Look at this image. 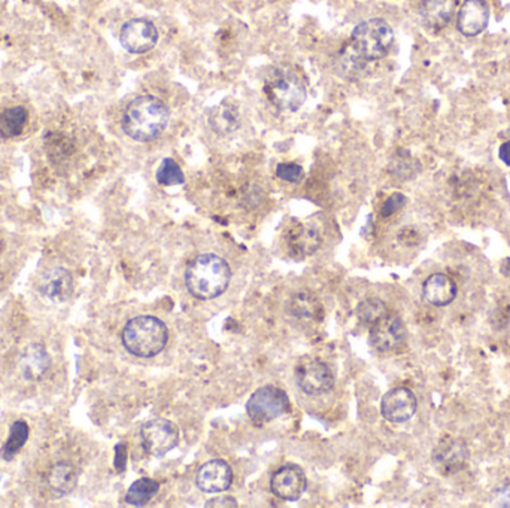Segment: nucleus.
<instances>
[{
  "label": "nucleus",
  "instance_id": "2f4dec72",
  "mask_svg": "<svg viewBox=\"0 0 510 508\" xmlns=\"http://www.w3.org/2000/svg\"><path fill=\"white\" fill-rule=\"evenodd\" d=\"M125 463H127V446L125 443H120L115 446V459H114V467L116 472L123 473L125 470Z\"/></svg>",
  "mask_w": 510,
  "mask_h": 508
},
{
  "label": "nucleus",
  "instance_id": "f03ea898",
  "mask_svg": "<svg viewBox=\"0 0 510 508\" xmlns=\"http://www.w3.org/2000/svg\"><path fill=\"white\" fill-rule=\"evenodd\" d=\"M184 281L193 297L208 302L225 293L232 281V269L223 256L202 254L188 263Z\"/></svg>",
  "mask_w": 510,
  "mask_h": 508
},
{
  "label": "nucleus",
  "instance_id": "5701e85b",
  "mask_svg": "<svg viewBox=\"0 0 510 508\" xmlns=\"http://www.w3.org/2000/svg\"><path fill=\"white\" fill-rule=\"evenodd\" d=\"M27 120H29V114L23 106L4 109L0 112V137L13 139L20 136L27 125Z\"/></svg>",
  "mask_w": 510,
  "mask_h": 508
},
{
  "label": "nucleus",
  "instance_id": "393cba45",
  "mask_svg": "<svg viewBox=\"0 0 510 508\" xmlns=\"http://www.w3.org/2000/svg\"><path fill=\"white\" fill-rule=\"evenodd\" d=\"M158 491H160V483L157 480L142 477L130 486L125 493V503L133 507H144L157 495Z\"/></svg>",
  "mask_w": 510,
  "mask_h": 508
},
{
  "label": "nucleus",
  "instance_id": "412c9836",
  "mask_svg": "<svg viewBox=\"0 0 510 508\" xmlns=\"http://www.w3.org/2000/svg\"><path fill=\"white\" fill-rule=\"evenodd\" d=\"M208 123L209 127L220 136H227L236 132L237 128L241 127V115L236 105L230 100L216 105L209 111Z\"/></svg>",
  "mask_w": 510,
  "mask_h": 508
},
{
  "label": "nucleus",
  "instance_id": "1a4fd4ad",
  "mask_svg": "<svg viewBox=\"0 0 510 508\" xmlns=\"http://www.w3.org/2000/svg\"><path fill=\"white\" fill-rule=\"evenodd\" d=\"M120 42L130 55H145L157 45V27L146 18H133L121 27Z\"/></svg>",
  "mask_w": 510,
  "mask_h": 508
},
{
  "label": "nucleus",
  "instance_id": "f257e3e1",
  "mask_svg": "<svg viewBox=\"0 0 510 508\" xmlns=\"http://www.w3.org/2000/svg\"><path fill=\"white\" fill-rule=\"evenodd\" d=\"M170 111L155 95H141L132 100L121 118V127L133 141L153 142L166 130Z\"/></svg>",
  "mask_w": 510,
  "mask_h": 508
},
{
  "label": "nucleus",
  "instance_id": "ddd939ff",
  "mask_svg": "<svg viewBox=\"0 0 510 508\" xmlns=\"http://www.w3.org/2000/svg\"><path fill=\"white\" fill-rule=\"evenodd\" d=\"M232 467L225 459H212L204 463L195 474V486L205 493H220L232 486Z\"/></svg>",
  "mask_w": 510,
  "mask_h": 508
},
{
  "label": "nucleus",
  "instance_id": "423d86ee",
  "mask_svg": "<svg viewBox=\"0 0 510 508\" xmlns=\"http://www.w3.org/2000/svg\"><path fill=\"white\" fill-rule=\"evenodd\" d=\"M290 398L284 389L265 384L258 388L246 403V413L255 425L262 426L290 413Z\"/></svg>",
  "mask_w": 510,
  "mask_h": 508
},
{
  "label": "nucleus",
  "instance_id": "2eb2a0df",
  "mask_svg": "<svg viewBox=\"0 0 510 508\" xmlns=\"http://www.w3.org/2000/svg\"><path fill=\"white\" fill-rule=\"evenodd\" d=\"M38 290L48 302H66L74 291L72 273L65 267H53L41 277Z\"/></svg>",
  "mask_w": 510,
  "mask_h": 508
},
{
  "label": "nucleus",
  "instance_id": "20e7f679",
  "mask_svg": "<svg viewBox=\"0 0 510 508\" xmlns=\"http://www.w3.org/2000/svg\"><path fill=\"white\" fill-rule=\"evenodd\" d=\"M265 90L270 104L279 111H299L306 102V84L291 67H274L265 78Z\"/></svg>",
  "mask_w": 510,
  "mask_h": 508
},
{
  "label": "nucleus",
  "instance_id": "f3484780",
  "mask_svg": "<svg viewBox=\"0 0 510 508\" xmlns=\"http://www.w3.org/2000/svg\"><path fill=\"white\" fill-rule=\"evenodd\" d=\"M467 456L469 453L463 443L448 438V440H442L439 446L435 447L433 452V463L440 473L454 474L465 467Z\"/></svg>",
  "mask_w": 510,
  "mask_h": 508
},
{
  "label": "nucleus",
  "instance_id": "6e6552de",
  "mask_svg": "<svg viewBox=\"0 0 510 508\" xmlns=\"http://www.w3.org/2000/svg\"><path fill=\"white\" fill-rule=\"evenodd\" d=\"M295 382L306 395H323L332 391L335 376L327 364L318 358H303L295 367Z\"/></svg>",
  "mask_w": 510,
  "mask_h": 508
},
{
  "label": "nucleus",
  "instance_id": "f8f14e48",
  "mask_svg": "<svg viewBox=\"0 0 510 508\" xmlns=\"http://www.w3.org/2000/svg\"><path fill=\"white\" fill-rule=\"evenodd\" d=\"M418 409V400L411 389L395 388L388 391L381 401V413L391 423L411 421Z\"/></svg>",
  "mask_w": 510,
  "mask_h": 508
},
{
  "label": "nucleus",
  "instance_id": "a878e982",
  "mask_svg": "<svg viewBox=\"0 0 510 508\" xmlns=\"http://www.w3.org/2000/svg\"><path fill=\"white\" fill-rule=\"evenodd\" d=\"M29 434V425L25 421L14 422L9 428V435L5 442L4 449H2V458L5 461H13L20 453L21 449L25 446Z\"/></svg>",
  "mask_w": 510,
  "mask_h": 508
},
{
  "label": "nucleus",
  "instance_id": "c756f323",
  "mask_svg": "<svg viewBox=\"0 0 510 508\" xmlns=\"http://www.w3.org/2000/svg\"><path fill=\"white\" fill-rule=\"evenodd\" d=\"M405 204H406V197H405L402 193H395V194L390 195V197L385 200V203H384V206H382L381 209V215L384 216V218L395 215V212L400 211Z\"/></svg>",
  "mask_w": 510,
  "mask_h": 508
},
{
  "label": "nucleus",
  "instance_id": "9b49d317",
  "mask_svg": "<svg viewBox=\"0 0 510 508\" xmlns=\"http://www.w3.org/2000/svg\"><path fill=\"white\" fill-rule=\"evenodd\" d=\"M307 479L303 468L295 463H286L275 472L270 479V489L279 500L299 501L306 492Z\"/></svg>",
  "mask_w": 510,
  "mask_h": 508
},
{
  "label": "nucleus",
  "instance_id": "39448f33",
  "mask_svg": "<svg viewBox=\"0 0 510 508\" xmlns=\"http://www.w3.org/2000/svg\"><path fill=\"white\" fill-rule=\"evenodd\" d=\"M349 45L365 62H376L390 55L395 45V30L382 18H370L354 29Z\"/></svg>",
  "mask_w": 510,
  "mask_h": 508
},
{
  "label": "nucleus",
  "instance_id": "6ab92c4d",
  "mask_svg": "<svg viewBox=\"0 0 510 508\" xmlns=\"http://www.w3.org/2000/svg\"><path fill=\"white\" fill-rule=\"evenodd\" d=\"M286 244L293 255L297 258H306L320 249L323 239L315 227L306 225V224H295V227H291L288 232Z\"/></svg>",
  "mask_w": 510,
  "mask_h": 508
},
{
  "label": "nucleus",
  "instance_id": "72a5a7b5",
  "mask_svg": "<svg viewBox=\"0 0 510 508\" xmlns=\"http://www.w3.org/2000/svg\"><path fill=\"white\" fill-rule=\"evenodd\" d=\"M498 157L506 165H510V141L505 142L498 149Z\"/></svg>",
  "mask_w": 510,
  "mask_h": 508
},
{
  "label": "nucleus",
  "instance_id": "4be33fe9",
  "mask_svg": "<svg viewBox=\"0 0 510 508\" xmlns=\"http://www.w3.org/2000/svg\"><path fill=\"white\" fill-rule=\"evenodd\" d=\"M46 483L55 496H67L78 484V473L67 461H60L50 468Z\"/></svg>",
  "mask_w": 510,
  "mask_h": 508
},
{
  "label": "nucleus",
  "instance_id": "a211bd4d",
  "mask_svg": "<svg viewBox=\"0 0 510 508\" xmlns=\"http://www.w3.org/2000/svg\"><path fill=\"white\" fill-rule=\"evenodd\" d=\"M458 8V0H423L419 15L424 27L430 32H440L451 23Z\"/></svg>",
  "mask_w": 510,
  "mask_h": 508
},
{
  "label": "nucleus",
  "instance_id": "bb28decb",
  "mask_svg": "<svg viewBox=\"0 0 510 508\" xmlns=\"http://www.w3.org/2000/svg\"><path fill=\"white\" fill-rule=\"evenodd\" d=\"M386 314L385 303L379 298H367L357 306V316L365 325H374Z\"/></svg>",
  "mask_w": 510,
  "mask_h": 508
},
{
  "label": "nucleus",
  "instance_id": "473e14b6",
  "mask_svg": "<svg viewBox=\"0 0 510 508\" xmlns=\"http://www.w3.org/2000/svg\"><path fill=\"white\" fill-rule=\"evenodd\" d=\"M206 508H236L237 507V501L233 498V496L223 495V496H216V498H211L208 500V503L205 504Z\"/></svg>",
  "mask_w": 510,
  "mask_h": 508
},
{
  "label": "nucleus",
  "instance_id": "cd10ccee",
  "mask_svg": "<svg viewBox=\"0 0 510 508\" xmlns=\"http://www.w3.org/2000/svg\"><path fill=\"white\" fill-rule=\"evenodd\" d=\"M157 182L160 185H183L185 174L174 158H165L157 170Z\"/></svg>",
  "mask_w": 510,
  "mask_h": 508
},
{
  "label": "nucleus",
  "instance_id": "0eeeda50",
  "mask_svg": "<svg viewBox=\"0 0 510 508\" xmlns=\"http://www.w3.org/2000/svg\"><path fill=\"white\" fill-rule=\"evenodd\" d=\"M141 438L142 446L146 453L155 458H162L178 446V426L167 419H153L142 426Z\"/></svg>",
  "mask_w": 510,
  "mask_h": 508
},
{
  "label": "nucleus",
  "instance_id": "f704fd0d",
  "mask_svg": "<svg viewBox=\"0 0 510 508\" xmlns=\"http://www.w3.org/2000/svg\"><path fill=\"white\" fill-rule=\"evenodd\" d=\"M500 272H502L503 274H505V276H506L510 281V258H505V260L502 261Z\"/></svg>",
  "mask_w": 510,
  "mask_h": 508
},
{
  "label": "nucleus",
  "instance_id": "b1692460",
  "mask_svg": "<svg viewBox=\"0 0 510 508\" xmlns=\"http://www.w3.org/2000/svg\"><path fill=\"white\" fill-rule=\"evenodd\" d=\"M290 314L295 318L316 321L323 316V306L320 302L307 291H300L290 300Z\"/></svg>",
  "mask_w": 510,
  "mask_h": 508
},
{
  "label": "nucleus",
  "instance_id": "aec40b11",
  "mask_svg": "<svg viewBox=\"0 0 510 508\" xmlns=\"http://www.w3.org/2000/svg\"><path fill=\"white\" fill-rule=\"evenodd\" d=\"M456 293L455 282L445 273H435L424 282V300L433 306H449L455 300Z\"/></svg>",
  "mask_w": 510,
  "mask_h": 508
},
{
  "label": "nucleus",
  "instance_id": "4468645a",
  "mask_svg": "<svg viewBox=\"0 0 510 508\" xmlns=\"http://www.w3.org/2000/svg\"><path fill=\"white\" fill-rule=\"evenodd\" d=\"M488 23L490 5L486 0H465L456 15V29L467 37L481 35L488 27Z\"/></svg>",
  "mask_w": 510,
  "mask_h": 508
},
{
  "label": "nucleus",
  "instance_id": "9d476101",
  "mask_svg": "<svg viewBox=\"0 0 510 508\" xmlns=\"http://www.w3.org/2000/svg\"><path fill=\"white\" fill-rule=\"evenodd\" d=\"M369 342L381 354L398 351L406 342V328L402 318L386 314L370 328Z\"/></svg>",
  "mask_w": 510,
  "mask_h": 508
},
{
  "label": "nucleus",
  "instance_id": "7ed1b4c3",
  "mask_svg": "<svg viewBox=\"0 0 510 508\" xmlns=\"http://www.w3.org/2000/svg\"><path fill=\"white\" fill-rule=\"evenodd\" d=\"M169 330L162 319L155 316H136L125 324L121 342L125 351L137 358H153L165 351Z\"/></svg>",
  "mask_w": 510,
  "mask_h": 508
},
{
  "label": "nucleus",
  "instance_id": "7c9ffc66",
  "mask_svg": "<svg viewBox=\"0 0 510 508\" xmlns=\"http://www.w3.org/2000/svg\"><path fill=\"white\" fill-rule=\"evenodd\" d=\"M493 504L497 507H510V482L502 484L493 493Z\"/></svg>",
  "mask_w": 510,
  "mask_h": 508
},
{
  "label": "nucleus",
  "instance_id": "dca6fc26",
  "mask_svg": "<svg viewBox=\"0 0 510 508\" xmlns=\"http://www.w3.org/2000/svg\"><path fill=\"white\" fill-rule=\"evenodd\" d=\"M51 368V355L42 344H32L25 347L18 358V370L25 381L36 382L45 376Z\"/></svg>",
  "mask_w": 510,
  "mask_h": 508
},
{
  "label": "nucleus",
  "instance_id": "c85d7f7f",
  "mask_svg": "<svg viewBox=\"0 0 510 508\" xmlns=\"http://www.w3.org/2000/svg\"><path fill=\"white\" fill-rule=\"evenodd\" d=\"M276 176L285 182L291 184H299L305 178V170L302 165L295 164V163H281L276 167Z\"/></svg>",
  "mask_w": 510,
  "mask_h": 508
}]
</instances>
